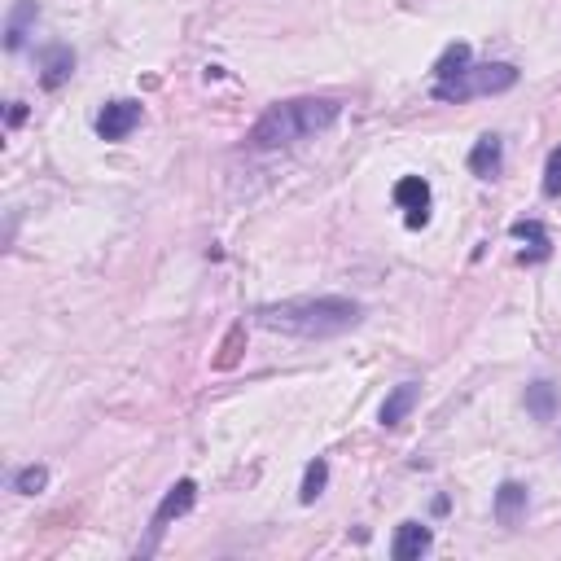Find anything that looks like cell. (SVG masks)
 <instances>
[{
	"label": "cell",
	"mask_w": 561,
	"mask_h": 561,
	"mask_svg": "<svg viewBox=\"0 0 561 561\" xmlns=\"http://www.w3.org/2000/svg\"><path fill=\"white\" fill-rule=\"evenodd\" d=\"M255 320L272 334H290V338H338L347 329L360 325V303L325 294V299H285V303H263Z\"/></svg>",
	"instance_id": "6da1fadb"
},
{
	"label": "cell",
	"mask_w": 561,
	"mask_h": 561,
	"mask_svg": "<svg viewBox=\"0 0 561 561\" xmlns=\"http://www.w3.org/2000/svg\"><path fill=\"white\" fill-rule=\"evenodd\" d=\"M342 114V101L334 97H294V101H277L263 119L250 128L246 145L250 150H281V145L307 141V136L334 128Z\"/></svg>",
	"instance_id": "7a4b0ae2"
},
{
	"label": "cell",
	"mask_w": 561,
	"mask_h": 561,
	"mask_svg": "<svg viewBox=\"0 0 561 561\" xmlns=\"http://www.w3.org/2000/svg\"><path fill=\"white\" fill-rule=\"evenodd\" d=\"M518 84V66L509 62H487V66H465L461 75L452 79H439L434 84V97L439 101H469V97H491V93H509Z\"/></svg>",
	"instance_id": "3957f363"
},
{
	"label": "cell",
	"mask_w": 561,
	"mask_h": 561,
	"mask_svg": "<svg viewBox=\"0 0 561 561\" xmlns=\"http://www.w3.org/2000/svg\"><path fill=\"white\" fill-rule=\"evenodd\" d=\"M136 123H141V101H110L97 114V136L101 141H123Z\"/></svg>",
	"instance_id": "277c9868"
},
{
	"label": "cell",
	"mask_w": 561,
	"mask_h": 561,
	"mask_svg": "<svg viewBox=\"0 0 561 561\" xmlns=\"http://www.w3.org/2000/svg\"><path fill=\"white\" fill-rule=\"evenodd\" d=\"M395 202L408 211V228H421L430 220V185L421 176H404L395 185Z\"/></svg>",
	"instance_id": "5b68a950"
},
{
	"label": "cell",
	"mask_w": 561,
	"mask_h": 561,
	"mask_svg": "<svg viewBox=\"0 0 561 561\" xmlns=\"http://www.w3.org/2000/svg\"><path fill=\"white\" fill-rule=\"evenodd\" d=\"M193 500H198V483H193V478H180V483L163 496L158 513H154V540L167 531V522H171V518H185V513L193 509Z\"/></svg>",
	"instance_id": "8992f818"
},
{
	"label": "cell",
	"mask_w": 561,
	"mask_h": 561,
	"mask_svg": "<svg viewBox=\"0 0 561 561\" xmlns=\"http://www.w3.org/2000/svg\"><path fill=\"white\" fill-rule=\"evenodd\" d=\"M417 399H421V386H417V382H399L395 391L386 395V404H382V426H386V430L404 426L408 412L417 408Z\"/></svg>",
	"instance_id": "52a82bcc"
},
{
	"label": "cell",
	"mask_w": 561,
	"mask_h": 561,
	"mask_svg": "<svg viewBox=\"0 0 561 561\" xmlns=\"http://www.w3.org/2000/svg\"><path fill=\"white\" fill-rule=\"evenodd\" d=\"M75 71V53L66 49V44H53V49L40 53V84L44 88H62L66 79Z\"/></svg>",
	"instance_id": "ba28073f"
},
{
	"label": "cell",
	"mask_w": 561,
	"mask_h": 561,
	"mask_svg": "<svg viewBox=\"0 0 561 561\" xmlns=\"http://www.w3.org/2000/svg\"><path fill=\"white\" fill-rule=\"evenodd\" d=\"M500 163H505V145H500V136H483V141L469 150V171H474L478 180H496Z\"/></svg>",
	"instance_id": "9c48e42d"
},
{
	"label": "cell",
	"mask_w": 561,
	"mask_h": 561,
	"mask_svg": "<svg viewBox=\"0 0 561 561\" xmlns=\"http://www.w3.org/2000/svg\"><path fill=\"white\" fill-rule=\"evenodd\" d=\"M430 531L426 526H417V522H404L395 531V540H391V557L399 561H412V557H421V553H430Z\"/></svg>",
	"instance_id": "30bf717a"
},
{
	"label": "cell",
	"mask_w": 561,
	"mask_h": 561,
	"mask_svg": "<svg viewBox=\"0 0 561 561\" xmlns=\"http://www.w3.org/2000/svg\"><path fill=\"white\" fill-rule=\"evenodd\" d=\"M513 237L531 246V250H526V259H531V263H544L548 255H553V237H548V228L540 220H518V224H513Z\"/></svg>",
	"instance_id": "8fae6325"
},
{
	"label": "cell",
	"mask_w": 561,
	"mask_h": 561,
	"mask_svg": "<svg viewBox=\"0 0 561 561\" xmlns=\"http://www.w3.org/2000/svg\"><path fill=\"white\" fill-rule=\"evenodd\" d=\"M526 518V487L522 483H505L496 491V522L500 526H518Z\"/></svg>",
	"instance_id": "7c38bea8"
},
{
	"label": "cell",
	"mask_w": 561,
	"mask_h": 561,
	"mask_svg": "<svg viewBox=\"0 0 561 561\" xmlns=\"http://www.w3.org/2000/svg\"><path fill=\"white\" fill-rule=\"evenodd\" d=\"M36 0H18V9L9 14V31H5V49L9 53H18L22 49V40H27V22H36Z\"/></svg>",
	"instance_id": "4fadbf2b"
},
{
	"label": "cell",
	"mask_w": 561,
	"mask_h": 561,
	"mask_svg": "<svg viewBox=\"0 0 561 561\" xmlns=\"http://www.w3.org/2000/svg\"><path fill=\"white\" fill-rule=\"evenodd\" d=\"M465 66H469V44H448V49H443V57L434 62V84H439V79L461 75Z\"/></svg>",
	"instance_id": "5bb4252c"
},
{
	"label": "cell",
	"mask_w": 561,
	"mask_h": 561,
	"mask_svg": "<svg viewBox=\"0 0 561 561\" xmlns=\"http://www.w3.org/2000/svg\"><path fill=\"white\" fill-rule=\"evenodd\" d=\"M526 408H531V417H540V421H553V408H557V395H553V386H548V382H535V386H526Z\"/></svg>",
	"instance_id": "9a60e30c"
},
{
	"label": "cell",
	"mask_w": 561,
	"mask_h": 561,
	"mask_svg": "<svg viewBox=\"0 0 561 561\" xmlns=\"http://www.w3.org/2000/svg\"><path fill=\"white\" fill-rule=\"evenodd\" d=\"M325 483H329V465H325V461H320V456H316V461L307 465V474H303V487H299V500H303V505H312V500L320 496V491H325Z\"/></svg>",
	"instance_id": "2e32d148"
},
{
	"label": "cell",
	"mask_w": 561,
	"mask_h": 561,
	"mask_svg": "<svg viewBox=\"0 0 561 561\" xmlns=\"http://www.w3.org/2000/svg\"><path fill=\"white\" fill-rule=\"evenodd\" d=\"M44 483H49V469H40V465L22 469V474L14 478V487L22 491V496H36V491H44Z\"/></svg>",
	"instance_id": "e0dca14e"
},
{
	"label": "cell",
	"mask_w": 561,
	"mask_h": 561,
	"mask_svg": "<svg viewBox=\"0 0 561 561\" xmlns=\"http://www.w3.org/2000/svg\"><path fill=\"white\" fill-rule=\"evenodd\" d=\"M544 193L548 198H561V145L548 154V167H544Z\"/></svg>",
	"instance_id": "ac0fdd59"
}]
</instances>
